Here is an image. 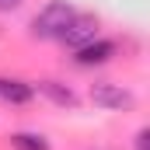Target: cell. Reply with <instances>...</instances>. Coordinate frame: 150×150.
I'll return each instance as SVG.
<instances>
[{"instance_id": "obj_1", "label": "cell", "mask_w": 150, "mask_h": 150, "mask_svg": "<svg viewBox=\"0 0 150 150\" xmlns=\"http://www.w3.org/2000/svg\"><path fill=\"white\" fill-rule=\"evenodd\" d=\"M74 14L77 11H74L70 0H49V4L35 14V21H32V35L35 38H59V32L70 25Z\"/></svg>"}, {"instance_id": "obj_2", "label": "cell", "mask_w": 150, "mask_h": 150, "mask_svg": "<svg viewBox=\"0 0 150 150\" xmlns=\"http://www.w3.org/2000/svg\"><path fill=\"white\" fill-rule=\"evenodd\" d=\"M98 28H101V21H98L94 14H80V11H77L74 18H70V25L59 32V42L70 45V49H80V45H87V42L98 38Z\"/></svg>"}, {"instance_id": "obj_3", "label": "cell", "mask_w": 150, "mask_h": 150, "mask_svg": "<svg viewBox=\"0 0 150 150\" xmlns=\"http://www.w3.org/2000/svg\"><path fill=\"white\" fill-rule=\"evenodd\" d=\"M91 101L98 105V108H108V112H126V108H133L136 105V98H133V91H126V87H119V84H91Z\"/></svg>"}, {"instance_id": "obj_4", "label": "cell", "mask_w": 150, "mask_h": 150, "mask_svg": "<svg viewBox=\"0 0 150 150\" xmlns=\"http://www.w3.org/2000/svg\"><path fill=\"white\" fill-rule=\"evenodd\" d=\"M74 63L77 67H101V63H108L115 56V42H108V38H94V42H87V45H80V49H74Z\"/></svg>"}, {"instance_id": "obj_5", "label": "cell", "mask_w": 150, "mask_h": 150, "mask_svg": "<svg viewBox=\"0 0 150 150\" xmlns=\"http://www.w3.org/2000/svg\"><path fill=\"white\" fill-rule=\"evenodd\" d=\"M0 98L7 105H28L35 98V87L28 80H18V77H0Z\"/></svg>"}, {"instance_id": "obj_6", "label": "cell", "mask_w": 150, "mask_h": 150, "mask_svg": "<svg viewBox=\"0 0 150 150\" xmlns=\"http://www.w3.org/2000/svg\"><path fill=\"white\" fill-rule=\"evenodd\" d=\"M38 94H45L52 105L59 108H77V94L74 87H67L63 80H38Z\"/></svg>"}, {"instance_id": "obj_7", "label": "cell", "mask_w": 150, "mask_h": 150, "mask_svg": "<svg viewBox=\"0 0 150 150\" xmlns=\"http://www.w3.org/2000/svg\"><path fill=\"white\" fill-rule=\"evenodd\" d=\"M7 143H11V150H49V140L38 133H11Z\"/></svg>"}, {"instance_id": "obj_8", "label": "cell", "mask_w": 150, "mask_h": 150, "mask_svg": "<svg viewBox=\"0 0 150 150\" xmlns=\"http://www.w3.org/2000/svg\"><path fill=\"white\" fill-rule=\"evenodd\" d=\"M25 0H0V14H11V11H18Z\"/></svg>"}, {"instance_id": "obj_9", "label": "cell", "mask_w": 150, "mask_h": 150, "mask_svg": "<svg viewBox=\"0 0 150 150\" xmlns=\"http://www.w3.org/2000/svg\"><path fill=\"white\" fill-rule=\"evenodd\" d=\"M136 150H147V129L136 133Z\"/></svg>"}]
</instances>
